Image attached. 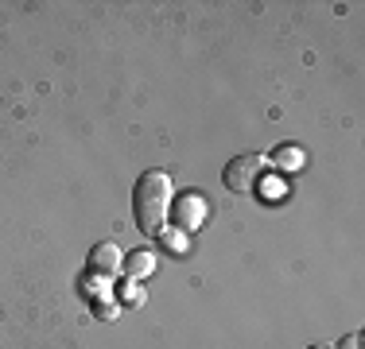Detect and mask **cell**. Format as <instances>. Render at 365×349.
Masks as SVG:
<instances>
[{
	"label": "cell",
	"instance_id": "cell-1",
	"mask_svg": "<svg viewBox=\"0 0 365 349\" xmlns=\"http://www.w3.org/2000/svg\"><path fill=\"white\" fill-rule=\"evenodd\" d=\"M171 209V179L168 171H144L133 187V217H136V229L144 237H160L163 233V217Z\"/></svg>",
	"mask_w": 365,
	"mask_h": 349
},
{
	"label": "cell",
	"instance_id": "cell-2",
	"mask_svg": "<svg viewBox=\"0 0 365 349\" xmlns=\"http://www.w3.org/2000/svg\"><path fill=\"white\" fill-rule=\"evenodd\" d=\"M268 171V155H237V160H230L225 163V171H222V182H225V190H233V194H249V190H257V182H260V174Z\"/></svg>",
	"mask_w": 365,
	"mask_h": 349
},
{
	"label": "cell",
	"instance_id": "cell-3",
	"mask_svg": "<svg viewBox=\"0 0 365 349\" xmlns=\"http://www.w3.org/2000/svg\"><path fill=\"white\" fill-rule=\"evenodd\" d=\"M171 217H175L179 233H195V229H202V222H206V202L198 194H182L179 202L171 206Z\"/></svg>",
	"mask_w": 365,
	"mask_h": 349
},
{
	"label": "cell",
	"instance_id": "cell-4",
	"mask_svg": "<svg viewBox=\"0 0 365 349\" xmlns=\"http://www.w3.org/2000/svg\"><path fill=\"white\" fill-rule=\"evenodd\" d=\"M120 260H125V252H120L117 244L101 241V244H93V252H90V272H98V276H117V272H120Z\"/></svg>",
	"mask_w": 365,
	"mask_h": 349
},
{
	"label": "cell",
	"instance_id": "cell-5",
	"mask_svg": "<svg viewBox=\"0 0 365 349\" xmlns=\"http://www.w3.org/2000/svg\"><path fill=\"white\" fill-rule=\"evenodd\" d=\"M120 268H125V276H128V279H144V276H152V272H155V252H148V249L125 252Z\"/></svg>",
	"mask_w": 365,
	"mask_h": 349
},
{
	"label": "cell",
	"instance_id": "cell-6",
	"mask_svg": "<svg viewBox=\"0 0 365 349\" xmlns=\"http://www.w3.org/2000/svg\"><path fill=\"white\" fill-rule=\"evenodd\" d=\"M303 163H307V160H303V152L295 144H284V147H276V152H272V167L276 171H299Z\"/></svg>",
	"mask_w": 365,
	"mask_h": 349
},
{
	"label": "cell",
	"instance_id": "cell-7",
	"mask_svg": "<svg viewBox=\"0 0 365 349\" xmlns=\"http://www.w3.org/2000/svg\"><path fill=\"white\" fill-rule=\"evenodd\" d=\"M117 299H120V303H128V307H140V303H144V291H140L136 283H125V287L117 291Z\"/></svg>",
	"mask_w": 365,
	"mask_h": 349
},
{
	"label": "cell",
	"instance_id": "cell-8",
	"mask_svg": "<svg viewBox=\"0 0 365 349\" xmlns=\"http://www.w3.org/2000/svg\"><path fill=\"white\" fill-rule=\"evenodd\" d=\"M106 287H109V283H106V276H98V279H90V283H86V291H90L93 299H106V295H109Z\"/></svg>",
	"mask_w": 365,
	"mask_h": 349
},
{
	"label": "cell",
	"instance_id": "cell-9",
	"mask_svg": "<svg viewBox=\"0 0 365 349\" xmlns=\"http://www.w3.org/2000/svg\"><path fill=\"white\" fill-rule=\"evenodd\" d=\"M334 349H361V334H346L342 345H334Z\"/></svg>",
	"mask_w": 365,
	"mask_h": 349
},
{
	"label": "cell",
	"instance_id": "cell-10",
	"mask_svg": "<svg viewBox=\"0 0 365 349\" xmlns=\"http://www.w3.org/2000/svg\"><path fill=\"white\" fill-rule=\"evenodd\" d=\"M98 314H101L106 322H113V318H117V307H113V303H101V307H98Z\"/></svg>",
	"mask_w": 365,
	"mask_h": 349
},
{
	"label": "cell",
	"instance_id": "cell-11",
	"mask_svg": "<svg viewBox=\"0 0 365 349\" xmlns=\"http://www.w3.org/2000/svg\"><path fill=\"white\" fill-rule=\"evenodd\" d=\"M160 237H163V241H168V244H171V249H182V233H160Z\"/></svg>",
	"mask_w": 365,
	"mask_h": 349
},
{
	"label": "cell",
	"instance_id": "cell-12",
	"mask_svg": "<svg viewBox=\"0 0 365 349\" xmlns=\"http://www.w3.org/2000/svg\"><path fill=\"white\" fill-rule=\"evenodd\" d=\"M311 349H334V345H311Z\"/></svg>",
	"mask_w": 365,
	"mask_h": 349
}]
</instances>
